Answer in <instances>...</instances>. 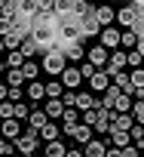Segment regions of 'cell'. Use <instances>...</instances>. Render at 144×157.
<instances>
[{
    "label": "cell",
    "instance_id": "obj_48",
    "mask_svg": "<svg viewBox=\"0 0 144 157\" xmlns=\"http://www.w3.org/2000/svg\"><path fill=\"white\" fill-rule=\"evenodd\" d=\"M3 71H9V68H6V62H0V74H3Z\"/></svg>",
    "mask_w": 144,
    "mask_h": 157
},
{
    "label": "cell",
    "instance_id": "obj_6",
    "mask_svg": "<svg viewBox=\"0 0 144 157\" xmlns=\"http://www.w3.org/2000/svg\"><path fill=\"white\" fill-rule=\"evenodd\" d=\"M120 40H123V34H120V28H101V34H98V43L104 46V49H120Z\"/></svg>",
    "mask_w": 144,
    "mask_h": 157
},
{
    "label": "cell",
    "instance_id": "obj_30",
    "mask_svg": "<svg viewBox=\"0 0 144 157\" xmlns=\"http://www.w3.org/2000/svg\"><path fill=\"white\" fill-rule=\"evenodd\" d=\"M64 96V83L61 80H49L46 83V99H61Z\"/></svg>",
    "mask_w": 144,
    "mask_h": 157
},
{
    "label": "cell",
    "instance_id": "obj_35",
    "mask_svg": "<svg viewBox=\"0 0 144 157\" xmlns=\"http://www.w3.org/2000/svg\"><path fill=\"white\" fill-rule=\"evenodd\" d=\"M89 13H92V6L86 3V0H74V19H83Z\"/></svg>",
    "mask_w": 144,
    "mask_h": 157
},
{
    "label": "cell",
    "instance_id": "obj_7",
    "mask_svg": "<svg viewBox=\"0 0 144 157\" xmlns=\"http://www.w3.org/2000/svg\"><path fill=\"white\" fill-rule=\"evenodd\" d=\"M86 62H92L98 71H104V68H107V62H110V56H107V49H104L101 43H95L92 49H86Z\"/></svg>",
    "mask_w": 144,
    "mask_h": 157
},
{
    "label": "cell",
    "instance_id": "obj_25",
    "mask_svg": "<svg viewBox=\"0 0 144 157\" xmlns=\"http://www.w3.org/2000/svg\"><path fill=\"white\" fill-rule=\"evenodd\" d=\"M40 139H43V142H55V139H61V129H58V126L49 120V123L40 129Z\"/></svg>",
    "mask_w": 144,
    "mask_h": 157
},
{
    "label": "cell",
    "instance_id": "obj_18",
    "mask_svg": "<svg viewBox=\"0 0 144 157\" xmlns=\"http://www.w3.org/2000/svg\"><path fill=\"white\" fill-rule=\"evenodd\" d=\"M46 123H49L46 111H43V108H34V111H31V117H28V129H37V132H40Z\"/></svg>",
    "mask_w": 144,
    "mask_h": 157
},
{
    "label": "cell",
    "instance_id": "obj_29",
    "mask_svg": "<svg viewBox=\"0 0 144 157\" xmlns=\"http://www.w3.org/2000/svg\"><path fill=\"white\" fill-rule=\"evenodd\" d=\"M19 52H22L25 59H31V56H37V52H40V46L34 43V37H25V40H22V46H19Z\"/></svg>",
    "mask_w": 144,
    "mask_h": 157
},
{
    "label": "cell",
    "instance_id": "obj_31",
    "mask_svg": "<svg viewBox=\"0 0 144 157\" xmlns=\"http://www.w3.org/2000/svg\"><path fill=\"white\" fill-rule=\"evenodd\" d=\"M120 46H126V49H138V34L129 28V31H123V40H120Z\"/></svg>",
    "mask_w": 144,
    "mask_h": 157
},
{
    "label": "cell",
    "instance_id": "obj_45",
    "mask_svg": "<svg viewBox=\"0 0 144 157\" xmlns=\"http://www.w3.org/2000/svg\"><path fill=\"white\" fill-rule=\"evenodd\" d=\"M104 157H123V148H113V145H110V148H107V154H104Z\"/></svg>",
    "mask_w": 144,
    "mask_h": 157
},
{
    "label": "cell",
    "instance_id": "obj_33",
    "mask_svg": "<svg viewBox=\"0 0 144 157\" xmlns=\"http://www.w3.org/2000/svg\"><path fill=\"white\" fill-rule=\"evenodd\" d=\"M132 117H135L138 126H144V99H135V105H132Z\"/></svg>",
    "mask_w": 144,
    "mask_h": 157
},
{
    "label": "cell",
    "instance_id": "obj_36",
    "mask_svg": "<svg viewBox=\"0 0 144 157\" xmlns=\"http://www.w3.org/2000/svg\"><path fill=\"white\" fill-rule=\"evenodd\" d=\"M129 77H132V86H135V90L141 93V90H144V68H135V71H132ZM135 99H138V96H135Z\"/></svg>",
    "mask_w": 144,
    "mask_h": 157
},
{
    "label": "cell",
    "instance_id": "obj_50",
    "mask_svg": "<svg viewBox=\"0 0 144 157\" xmlns=\"http://www.w3.org/2000/svg\"><path fill=\"white\" fill-rule=\"evenodd\" d=\"M13 3H22V0H13Z\"/></svg>",
    "mask_w": 144,
    "mask_h": 157
},
{
    "label": "cell",
    "instance_id": "obj_19",
    "mask_svg": "<svg viewBox=\"0 0 144 157\" xmlns=\"http://www.w3.org/2000/svg\"><path fill=\"white\" fill-rule=\"evenodd\" d=\"M132 126H135V117H132V114H117V111H113V117H110V129H126V132H129Z\"/></svg>",
    "mask_w": 144,
    "mask_h": 157
},
{
    "label": "cell",
    "instance_id": "obj_12",
    "mask_svg": "<svg viewBox=\"0 0 144 157\" xmlns=\"http://www.w3.org/2000/svg\"><path fill=\"white\" fill-rule=\"evenodd\" d=\"M61 83H64V90H74V86H80L83 83V74H80V68H64L61 71Z\"/></svg>",
    "mask_w": 144,
    "mask_h": 157
},
{
    "label": "cell",
    "instance_id": "obj_10",
    "mask_svg": "<svg viewBox=\"0 0 144 157\" xmlns=\"http://www.w3.org/2000/svg\"><path fill=\"white\" fill-rule=\"evenodd\" d=\"M0 136H3V139H9V142H16V139L22 136V120H16V117L0 120Z\"/></svg>",
    "mask_w": 144,
    "mask_h": 157
},
{
    "label": "cell",
    "instance_id": "obj_42",
    "mask_svg": "<svg viewBox=\"0 0 144 157\" xmlns=\"http://www.w3.org/2000/svg\"><path fill=\"white\" fill-rule=\"evenodd\" d=\"M98 111H101V108H92V111H83V123H86V126H95V120H98Z\"/></svg>",
    "mask_w": 144,
    "mask_h": 157
},
{
    "label": "cell",
    "instance_id": "obj_53",
    "mask_svg": "<svg viewBox=\"0 0 144 157\" xmlns=\"http://www.w3.org/2000/svg\"><path fill=\"white\" fill-rule=\"evenodd\" d=\"M141 154H144V151H141Z\"/></svg>",
    "mask_w": 144,
    "mask_h": 157
},
{
    "label": "cell",
    "instance_id": "obj_13",
    "mask_svg": "<svg viewBox=\"0 0 144 157\" xmlns=\"http://www.w3.org/2000/svg\"><path fill=\"white\" fill-rule=\"evenodd\" d=\"M89 90L92 93H107L110 90V74L107 71H95V77L89 80Z\"/></svg>",
    "mask_w": 144,
    "mask_h": 157
},
{
    "label": "cell",
    "instance_id": "obj_26",
    "mask_svg": "<svg viewBox=\"0 0 144 157\" xmlns=\"http://www.w3.org/2000/svg\"><path fill=\"white\" fill-rule=\"evenodd\" d=\"M64 154H67V148H64V142H61V139L46 142V157H64Z\"/></svg>",
    "mask_w": 144,
    "mask_h": 157
},
{
    "label": "cell",
    "instance_id": "obj_11",
    "mask_svg": "<svg viewBox=\"0 0 144 157\" xmlns=\"http://www.w3.org/2000/svg\"><path fill=\"white\" fill-rule=\"evenodd\" d=\"M92 132H95L92 126H86V123H77L74 129H70V132H64V136H70L77 145H89V142H92Z\"/></svg>",
    "mask_w": 144,
    "mask_h": 157
},
{
    "label": "cell",
    "instance_id": "obj_5",
    "mask_svg": "<svg viewBox=\"0 0 144 157\" xmlns=\"http://www.w3.org/2000/svg\"><path fill=\"white\" fill-rule=\"evenodd\" d=\"M77 22H80V34H83V40H89V37H98V34H101V25H98L95 13H89V16L77 19Z\"/></svg>",
    "mask_w": 144,
    "mask_h": 157
},
{
    "label": "cell",
    "instance_id": "obj_16",
    "mask_svg": "<svg viewBox=\"0 0 144 157\" xmlns=\"http://www.w3.org/2000/svg\"><path fill=\"white\" fill-rule=\"evenodd\" d=\"M92 108H101V102L92 93H77V111H92Z\"/></svg>",
    "mask_w": 144,
    "mask_h": 157
},
{
    "label": "cell",
    "instance_id": "obj_39",
    "mask_svg": "<svg viewBox=\"0 0 144 157\" xmlns=\"http://www.w3.org/2000/svg\"><path fill=\"white\" fill-rule=\"evenodd\" d=\"M9 154H16V145H13L9 139L0 136V157H9Z\"/></svg>",
    "mask_w": 144,
    "mask_h": 157
},
{
    "label": "cell",
    "instance_id": "obj_40",
    "mask_svg": "<svg viewBox=\"0 0 144 157\" xmlns=\"http://www.w3.org/2000/svg\"><path fill=\"white\" fill-rule=\"evenodd\" d=\"M95 71H98V68H95L92 62H83V65H80V74H83V80H92V77H95Z\"/></svg>",
    "mask_w": 144,
    "mask_h": 157
},
{
    "label": "cell",
    "instance_id": "obj_52",
    "mask_svg": "<svg viewBox=\"0 0 144 157\" xmlns=\"http://www.w3.org/2000/svg\"><path fill=\"white\" fill-rule=\"evenodd\" d=\"M0 3H3V0H0Z\"/></svg>",
    "mask_w": 144,
    "mask_h": 157
},
{
    "label": "cell",
    "instance_id": "obj_38",
    "mask_svg": "<svg viewBox=\"0 0 144 157\" xmlns=\"http://www.w3.org/2000/svg\"><path fill=\"white\" fill-rule=\"evenodd\" d=\"M31 111H34V108H31L28 102H19V105H16V120H28Z\"/></svg>",
    "mask_w": 144,
    "mask_h": 157
},
{
    "label": "cell",
    "instance_id": "obj_47",
    "mask_svg": "<svg viewBox=\"0 0 144 157\" xmlns=\"http://www.w3.org/2000/svg\"><path fill=\"white\" fill-rule=\"evenodd\" d=\"M138 52L144 56V37H138Z\"/></svg>",
    "mask_w": 144,
    "mask_h": 157
},
{
    "label": "cell",
    "instance_id": "obj_27",
    "mask_svg": "<svg viewBox=\"0 0 144 157\" xmlns=\"http://www.w3.org/2000/svg\"><path fill=\"white\" fill-rule=\"evenodd\" d=\"M61 120H64V132H70V129H74V126L80 123V111H77V108H67Z\"/></svg>",
    "mask_w": 144,
    "mask_h": 157
},
{
    "label": "cell",
    "instance_id": "obj_1",
    "mask_svg": "<svg viewBox=\"0 0 144 157\" xmlns=\"http://www.w3.org/2000/svg\"><path fill=\"white\" fill-rule=\"evenodd\" d=\"M70 43H83L80 22H77V19H61V25H58V46H61V52H64V46H70Z\"/></svg>",
    "mask_w": 144,
    "mask_h": 157
},
{
    "label": "cell",
    "instance_id": "obj_3",
    "mask_svg": "<svg viewBox=\"0 0 144 157\" xmlns=\"http://www.w3.org/2000/svg\"><path fill=\"white\" fill-rule=\"evenodd\" d=\"M13 145H16V151H19V154H34V151H37V145H40V132H37V129H25Z\"/></svg>",
    "mask_w": 144,
    "mask_h": 157
},
{
    "label": "cell",
    "instance_id": "obj_28",
    "mask_svg": "<svg viewBox=\"0 0 144 157\" xmlns=\"http://www.w3.org/2000/svg\"><path fill=\"white\" fill-rule=\"evenodd\" d=\"M22 83H28L25 74H22V68H9L6 71V86H22Z\"/></svg>",
    "mask_w": 144,
    "mask_h": 157
},
{
    "label": "cell",
    "instance_id": "obj_21",
    "mask_svg": "<svg viewBox=\"0 0 144 157\" xmlns=\"http://www.w3.org/2000/svg\"><path fill=\"white\" fill-rule=\"evenodd\" d=\"M132 105H135V99L123 93V96H117V102H113V111H117V114H132Z\"/></svg>",
    "mask_w": 144,
    "mask_h": 157
},
{
    "label": "cell",
    "instance_id": "obj_17",
    "mask_svg": "<svg viewBox=\"0 0 144 157\" xmlns=\"http://www.w3.org/2000/svg\"><path fill=\"white\" fill-rule=\"evenodd\" d=\"M43 111H46V117H49V120H55V117H64V111H67V108H64V102H61V99H46V108H43Z\"/></svg>",
    "mask_w": 144,
    "mask_h": 157
},
{
    "label": "cell",
    "instance_id": "obj_22",
    "mask_svg": "<svg viewBox=\"0 0 144 157\" xmlns=\"http://www.w3.org/2000/svg\"><path fill=\"white\" fill-rule=\"evenodd\" d=\"M64 56H67V62H83L86 49H83V43H70V46H64Z\"/></svg>",
    "mask_w": 144,
    "mask_h": 157
},
{
    "label": "cell",
    "instance_id": "obj_34",
    "mask_svg": "<svg viewBox=\"0 0 144 157\" xmlns=\"http://www.w3.org/2000/svg\"><path fill=\"white\" fill-rule=\"evenodd\" d=\"M9 117H16V102H0V120H9Z\"/></svg>",
    "mask_w": 144,
    "mask_h": 157
},
{
    "label": "cell",
    "instance_id": "obj_15",
    "mask_svg": "<svg viewBox=\"0 0 144 157\" xmlns=\"http://www.w3.org/2000/svg\"><path fill=\"white\" fill-rule=\"evenodd\" d=\"M107 142H110L113 148H129V145H132V132H126V129H110Z\"/></svg>",
    "mask_w": 144,
    "mask_h": 157
},
{
    "label": "cell",
    "instance_id": "obj_4",
    "mask_svg": "<svg viewBox=\"0 0 144 157\" xmlns=\"http://www.w3.org/2000/svg\"><path fill=\"white\" fill-rule=\"evenodd\" d=\"M126 65H129V52L113 49V52H110V62H107V68H104V71L110 74V80H113L117 74H123V68H126Z\"/></svg>",
    "mask_w": 144,
    "mask_h": 157
},
{
    "label": "cell",
    "instance_id": "obj_24",
    "mask_svg": "<svg viewBox=\"0 0 144 157\" xmlns=\"http://www.w3.org/2000/svg\"><path fill=\"white\" fill-rule=\"evenodd\" d=\"M22 40H25V34H22L19 28H16V31H9V34L3 37V43H6V49H9V52H13V49H19V46H22Z\"/></svg>",
    "mask_w": 144,
    "mask_h": 157
},
{
    "label": "cell",
    "instance_id": "obj_49",
    "mask_svg": "<svg viewBox=\"0 0 144 157\" xmlns=\"http://www.w3.org/2000/svg\"><path fill=\"white\" fill-rule=\"evenodd\" d=\"M3 49H6V43H3V37H0V52H3Z\"/></svg>",
    "mask_w": 144,
    "mask_h": 157
},
{
    "label": "cell",
    "instance_id": "obj_9",
    "mask_svg": "<svg viewBox=\"0 0 144 157\" xmlns=\"http://www.w3.org/2000/svg\"><path fill=\"white\" fill-rule=\"evenodd\" d=\"M92 13H95V19H98L101 28H110V25L117 22V10H113L110 3H104V6H92Z\"/></svg>",
    "mask_w": 144,
    "mask_h": 157
},
{
    "label": "cell",
    "instance_id": "obj_51",
    "mask_svg": "<svg viewBox=\"0 0 144 157\" xmlns=\"http://www.w3.org/2000/svg\"><path fill=\"white\" fill-rule=\"evenodd\" d=\"M110 3H117V0H110Z\"/></svg>",
    "mask_w": 144,
    "mask_h": 157
},
{
    "label": "cell",
    "instance_id": "obj_23",
    "mask_svg": "<svg viewBox=\"0 0 144 157\" xmlns=\"http://www.w3.org/2000/svg\"><path fill=\"white\" fill-rule=\"evenodd\" d=\"M43 68H40V62H34V59H28L25 65H22V74H25V80L31 83V80H37V74H40Z\"/></svg>",
    "mask_w": 144,
    "mask_h": 157
},
{
    "label": "cell",
    "instance_id": "obj_41",
    "mask_svg": "<svg viewBox=\"0 0 144 157\" xmlns=\"http://www.w3.org/2000/svg\"><path fill=\"white\" fill-rule=\"evenodd\" d=\"M61 102H64V108H77V93H74V90H64Z\"/></svg>",
    "mask_w": 144,
    "mask_h": 157
},
{
    "label": "cell",
    "instance_id": "obj_44",
    "mask_svg": "<svg viewBox=\"0 0 144 157\" xmlns=\"http://www.w3.org/2000/svg\"><path fill=\"white\" fill-rule=\"evenodd\" d=\"M123 157H141V148L138 145H129V148H123Z\"/></svg>",
    "mask_w": 144,
    "mask_h": 157
},
{
    "label": "cell",
    "instance_id": "obj_46",
    "mask_svg": "<svg viewBox=\"0 0 144 157\" xmlns=\"http://www.w3.org/2000/svg\"><path fill=\"white\" fill-rule=\"evenodd\" d=\"M64 157H86V154H83V151H74V148H67V154H64Z\"/></svg>",
    "mask_w": 144,
    "mask_h": 157
},
{
    "label": "cell",
    "instance_id": "obj_8",
    "mask_svg": "<svg viewBox=\"0 0 144 157\" xmlns=\"http://www.w3.org/2000/svg\"><path fill=\"white\" fill-rule=\"evenodd\" d=\"M117 22L129 31V28H135L138 25V6H132V3H126V6H120V13H117Z\"/></svg>",
    "mask_w": 144,
    "mask_h": 157
},
{
    "label": "cell",
    "instance_id": "obj_32",
    "mask_svg": "<svg viewBox=\"0 0 144 157\" xmlns=\"http://www.w3.org/2000/svg\"><path fill=\"white\" fill-rule=\"evenodd\" d=\"M25 62H28V59H25V56H22L19 49H13V52L6 56V68H22Z\"/></svg>",
    "mask_w": 144,
    "mask_h": 157
},
{
    "label": "cell",
    "instance_id": "obj_43",
    "mask_svg": "<svg viewBox=\"0 0 144 157\" xmlns=\"http://www.w3.org/2000/svg\"><path fill=\"white\" fill-rule=\"evenodd\" d=\"M6 99L19 105V102H22V86H9V96H6Z\"/></svg>",
    "mask_w": 144,
    "mask_h": 157
},
{
    "label": "cell",
    "instance_id": "obj_20",
    "mask_svg": "<svg viewBox=\"0 0 144 157\" xmlns=\"http://www.w3.org/2000/svg\"><path fill=\"white\" fill-rule=\"evenodd\" d=\"M25 93H28V99H31V102H40V99H46V83L31 80V83L25 86Z\"/></svg>",
    "mask_w": 144,
    "mask_h": 157
},
{
    "label": "cell",
    "instance_id": "obj_2",
    "mask_svg": "<svg viewBox=\"0 0 144 157\" xmlns=\"http://www.w3.org/2000/svg\"><path fill=\"white\" fill-rule=\"evenodd\" d=\"M40 68H43L46 74H52V77H61V71L67 68V56H64L61 49H49V52L40 56Z\"/></svg>",
    "mask_w": 144,
    "mask_h": 157
},
{
    "label": "cell",
    "instance_id": "obj_14",
    "mask_svg": "<svg viewBox=\"0 0 144 157\" xmlns=\"http://www.w3.org/2000/svg\"><path fill=\"white\" fill-rule=\"evenodd\" d=\"M107 148H110V142L92 139L89 145H83V154H86V157H104V154H107Z\"/></svg>",
    "mask_w": 144,
    "mask_h": 157
},
{
    "label": "cell",
    "instance_id": "obj_37",
    "mask_svg": "<svg viewBox=\"0 0 144 157\" xmlns=\"http://www.w3.org/2000/svg\"><path fill=\"white\" fill-rule=\"evenodd\" d=\"M129 68L135 71V68H144V56L138 52V49H129Z\"/></svg>",
    "mask_w": 144,
    "mask_h": 157
}]
</instances>
